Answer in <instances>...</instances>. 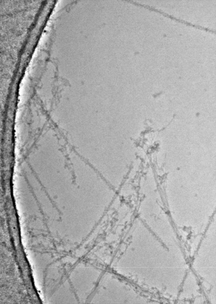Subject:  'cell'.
<instances>
[{
	"mask_svg": "<svg viewBox=\"0 0 216 304\" xmlns=\"http://www.w3.org/2000/svg\"><path fill=\"white\" fill-rule=\"evenodd\" d=\"M153 11L158 12L162 15L165 17L169 18L172 20H173L179 22L181 23H184L187 25L192 26L195 27L196 28L199 29L200 27L199 25H196L195 24H193L190 23L185 21L184 20H181L180 19H178L172 15H169L168 14L162 11V10L157 9L155 7H154L153 9Z\"/></svg>",
	"mask_w": 216,
	"mask_h": 304,
	"instance_id": "6da1fadb",
	"label": "cell"
}]
</instances>
